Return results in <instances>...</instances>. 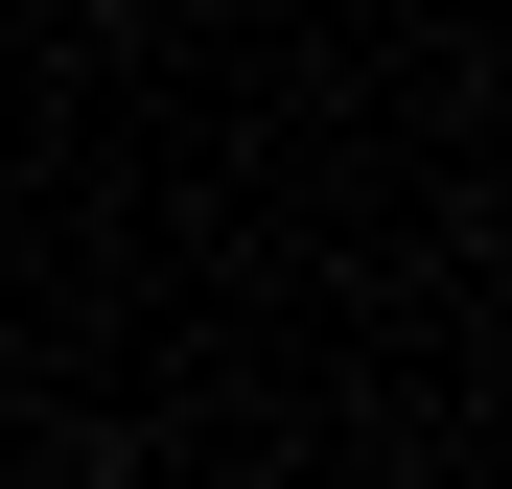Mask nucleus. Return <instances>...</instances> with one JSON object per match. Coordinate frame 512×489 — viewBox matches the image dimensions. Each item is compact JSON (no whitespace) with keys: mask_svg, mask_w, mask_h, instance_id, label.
Here are the masks:
<instances>
[{"mask_svg":"<svg viewBox=\"0 0 512 489\" xmlns=\"http://www.w3.org/2000/svg\"><path fill=\"white\" fill-rule=\"evenodd\" d=\"M70 489H117V466H70Z\"/></svg>","mask_w":512,"mask_h":489,"instance_id":"nucleus-1","label":"nucleus"}]
</instances>
